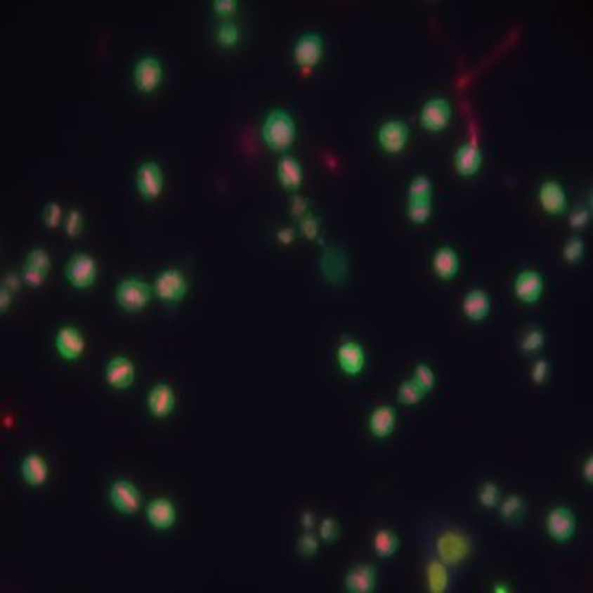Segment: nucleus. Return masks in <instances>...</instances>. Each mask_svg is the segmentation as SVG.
Instances as JSON below:
<instances>
[{
  "mask_svg": "<svg viewBox=\"0 0 593 593\" xmlns=\"http://www.w3.org/2000/svg\"><path fill=\"white\" fill-rule=\"evenodd\" d=\"M188 284H186L185 275L176 269H167L160 272L154 282V295L162 302L175 304L183 299Z\"/></svg>",
  "mask_w": 593,
  "mask_h": 593,
  "instance_id": "20e7f679",
  "label": "nucleus"
},
{
  "mask_svg": "<svg viewBox=\"0 0 593 593\" xmlns=\"http://www.w3.org/2000/svg\"><path fill=\"white\" fill-rule=\"evenodd\" d=\"M302 526L307 530H310L315 526V516L313 513H310V511H305L302 514Z\"/></svg>",
  "mask_w": 593,
  "mask_h": 593,
  "instance_id": "5fc2aeb1",
  "label": "nucleus"
},
{
  "mask_svg": "<svg viewBox=\"0 0 593 593\" xmlns=\"http://www.w3.org/2000/svg\"><path fill=\"white\" fill-rule=\"evenodd\" d=\"M452 119V107L445 99H430L424 104L420 111V124L424 129L432 132H440L448 126Z\"/></svg>",
  "mask_w": 593,
  "mask_h": 593,
  "instance_id": "6e6552de",
  "label": "nucleus"
},
{
  "mask_svg": "<svg viewBox=\"0 0 593 593\" xmlns=\"http://www.w3.org/2000/svg\"><path fill=\"white\" fill-rule=\"evenodd\" d=\"M483 162L480 148L473 145V143H465L457 150L455 154V167L458 174L463 176H471L480 170Z\"/></svg>",
  "mask_w": 593,
  "mask_h": 593,
  "instance_id": "393cba45",
  "label": "nucleus"
},
{
  "mask_svg": "<svg viewBox=\"0 0 593 593\" xmlns=\"http://www.w3.org/2000/svg\"><path fill=\"white\" fill-rule=\"evenodd\" d=\"M544 343H546V337H544L542 330L533 328L524 334L523 343H521V350H523L526 355H535V353L542 350Z\"/></svg>",
  "mask_w": 593,
  "mask_h": 593,
  "instance_id": "473e14b6",
  "label": "nucleus"
},
{
  "mask_svg": "<svg viewBox=\"0 0 593 593\" xmlns=\"http://www.w3.org/2000/svg\"><path fill=\"white\" fill-rule=\"evenodd\" d=\"M294 237H295V233H294V229H290V228L280 229V231L277 233V239H279V242L282 244H290L292 241H294Z\"/></svg>",
  "mask_w": 593,
  "mask_h": 593,
  "instance_id": "3c124183",
  "label": "nucleus"
},
{
  "mask_svg": "<svg viewBox=\"0 0 593 593\" xmlns=\"http://www.w3.org/2000/svg\"><path fill=\"white\" fill-rule=\"evenodd\" d=\"M432 267L434 272L440 277L442 280H450L458 274V269H460V259H458V254L452 247L445 246L440 247V249L434 254L432 259Z\"/></svg>",
  "mask_w": 593,
  "mask_h": 593,
  "instance_id": "5701e85b",
  "label": "nucleus"
},
{
  "mask_svg": "<svg viewBox=\"0 0 593 593\" xmlns=\"http://www.w3.org/2000/svg\"><path fill=\"white\" fill-rule=\"evenodd\" d=\"M539 202L544 211L549 214H562L567 208L566 191L554 180H549L540 186Z\"/></svg>",
  "mask_w": 593,
  "mask_h": 593,
  "instance_id": "aec40b11",
  "label": "nucleus"
},
{
  "mask_svg": "<svg viewBox=\"0 0 593 593\" xmlns=\"http://www.w3.org/2000/svg\"><path fill=\"white\" fill-rule=\"evenodd\" d=\"M377 571L371 563H356L344 577V587L351 593H371L376 590Z\"/></svg>",
  "mask_w": 593,
  "mask_h": 593,
  "instance_id": "1a4fd4ad",
  "label": "nucleus"
},
{
  "mask_svg": "<svg viewBox=\"0 0 593 593\" xmlns=\"http://www.w3.org/2000/svg\"><path fill=\"white\" fill-rule=\"evenodd\" d=\"M493 592H495V593H508V592H511V588H509L508 583H495V585H493Z\"/></svg>",
  "mask_w": 593,
  "mask_h": 593,
  "instance_id": "6e6d98bb",
  "label": "nucleus"
},
{
  "mask_svg": "<svg viewBox=\"0 0 593 593\" xmlns=\"http://www.w3.org/2000/svg\"><path fill=\"white\" fill-rule=\"evenodd\" d=\"M218 41L221 43L223 46H233L234 43L237 41L239 38V32H237V27L234 25L233 22H224L219 25L218 28Z\"/></svg>",
  "mask_w": 593,
  "mask_h": 593,
  "instance_id": "4c0bfd02",
  "label": "nucleus"
},
{
  "mask_svg": "<svg viewBox=\"0 0 593 593\" xmlns=\"http://www.w3.org/2000/svg\"><path fill=\"white\" fill-rule=\"evenodd\" d=\"M18 284H20V279H18V275L7 274L6 284H4V287H6V289H8V290H17L18 287H20Z\"/></svg>",
  "mask_w": 593,
  "mask_h": 593,
  "instance_id": "864d4df0",
  "label": "nucleus"
},
{
  "mask_svg": "<svg viewBox=\"0 0 593 593\" xmlns=\"http://www.w3.org/2000/svg\"><path fill=\"white\" fill-rule=\"evenodd\" d=\"M408 216L415 224L427 223L429 218L432 216V203H430V200H419V202L409 200Z\"/></svg>",
  "mask_w": 593,
  "mask_h": 593,
  "instance_id": "7c9ffc66",
  "label": "nucleus"
},
{
  "mask_svg": "<svg viewBox=\"0 0 593 593\" xmlns=\"http://www.w3.org/2000/svg\"><path fill=\"white\" fill-rule=\"evenodd\" d=\"M137 188L147 200H154L164 188V175L155 162H143L137 170Z\"/></svg>",
  "mask_w": 593,
  "mask_h": 593,
  "instance_id": "9d476101",
  "label": "nucleus"
},
{
  "mask_svg": "<svg viewBox=\"0 0 593 593\" xmlns=\"http://www.w3.org/2000/svg\"><path fill=\"white\" fill-rule=\"evenodd\" d=\"M109 500L114 508L122 514H133L141 508V493L131 481L117 480L109 490Z\"/></svg>",
  "mask_w": 593,
  "mask_h": 593,
  "instance_id": "0eeeda50",
  "label": "nucleus"
},
{
  "mask_svg": "<svg viewBox=\"0 0 593 593\" xmlns=\"http://www.w3.org/2000/svg\"><path fill=\"white\" fill-rule=\"evenodd\" d=\"M549 372H551V370H549V363L546 360H539L533 366V371H530V379H533L534 384L542 386V384H546L549 379Z\"/></svg>",
  "mask_w": 593,
  "mask_h": 593,
  "instance_id": "a19ab883",
  "label": "nucleus"
},
{
  "mask_svg": "<svg viewBox=\"0 0 593 593\" xmlns=\"http://www.w3.org/2000/svg\"><path fill=\"white\" fill-rule=\"evenodd\" d=\"M22 275H23V280H25L30 287H40L43 284V280L46 279L48 274H45V272H41V271L33 269V267L25 266L23 267Z\"/></svg>",
  "mask_w": 593,
  "mask_h": 593,
  "instance_id": "a18cd8bd",
  "label": "nucleus"
},
{
  "mask_svg": "<svg viewBox=\"0 0 593 593\" xmlns=\"http://www.w3.org/2000/svg\"><path fill=\"white\" fill-rule=\"evenodd\" d=\"M147 408L157 419H164L175 409V392L169 384H157L147 396Z\"/></svg>",
  "mask_w": 593,
  "mask_h": 593,
  "instance_id": "a211bd4d",
  "label": "nucleus"
},
{
  "mask_svg": "<svg viewBox=\"0 0 593 593\" xmlns=\"http://www.w3.org/2000/svg\"><path fill=\"white\" fill-rule=\"evenodd\" d=\"M583 254H585V244L578 236H573L568 239L563 246V259H566L568 264H577L583 259Z\"/></svg>",
  "mask_w": 593,
  "mask_h": 593,
  "instance_id": "c9c22d12",
  "label": "nucleus"
},
{
  "mask_svg": "<svg viewBox=\"0 0 593 593\" xmlns=\"http://www.w3.org/2000/svg\"><path fill=\"white\" fill-rule=\"evenodd\" d=\"M162 65L157 58H152V56H145L136 65V71H133V81H136V86L138 91L142 93H150L154 91L159 83L162 81Z\"/></svg>",
  "mask_w": 593,
  "mask_h": 593,
  "instance_id": "ddd939ff",
  "label": "nucleus"
},
{
  "mask_svg": "<svg viewBox=\"0 0 593 593\" xmlns=\"http://www.w3.org/2000/svg\"><path fill=\"white\" fill-rule=\"evenodd\" d=\"M8 305H11V290L2 285V289H0V308H2V312H6Z\"/></svg>",
  "mask_w": 593,
  "mask_h": 593,
  "instance_id": "603ef678",
  "label": "nucleus"
},
{
  "mask_svg": "<svg viewBox=\"0 0 593 593\" xmlns=\"http://www.w3.org/2000/svg\"><path fill=\"white\" fill-rule=\"evenodd\" d=\"M437 552L445 566H457L470 554V540L462 533H443L437 540Z\"/></svg>",
  "mask_w": 593,
  "mask_h": 593,
  "instance_id": "39448f33",
  "label": "nucleus"
},
{
  "mask_svg": "<svg viewBox=\"0 0 593 593\" xmlns=\"http://www.w3.org/2000/svg\"><path fill=\"white\" fill-rule=\"evenodd\" d=\"M526 514V503L518 495H511L500 506V516L506 524H516L523 521Z\"/></svg>",
  "mask_w": 593,
  "mask_h": 593,
  "instance_id": "cd10ccee",
  "label": "nucleus"
},
{
  "mask_svg": "<svg viewBox=\"0 0 593 593\" xmlns=\"http://www.w3.org/2000/svg\"><path fill=\"white\" fill-rule=\"evenodd\" d=\"M152 294H154V289H150L147 282L131 277L117 285L116 300L124 312L136 313L147 307L152 300Z\"/></svg>",
  "mask_w": 593,
  "mask_h": 593,
  "instance_id": "f03ea898",
  "label": "nucleus"
},
{
  "mask_svg": "<svg viewBox=\"0 0 593 593\" xmlns=\"http://www.w3.org/2000/svg\"><path fill=\"white\" fill-rule=\"evenodd\" d=\"M412 381L425 392V394H429V392H432L435 387L434 370L430 366L424 365V363H420V365H417V367L414 370Z\"/></svg>",
  "mask_w": 593,
  "mask_h": 593,
  "instance_id": "72a5a7b5",
  "label": "nucleus"
},
{
  "mask_svg": "<svg viewBox=\"0 0 593 593\" xmlns=\"http://www.w3.org/2000/svg\"><path fill=\"white\" fill-rule=\"evenodd\" d=\"M277 176H279L282 186L289 190H296L302 185V167L294 157L285 155L282 157L279 167H277Z\"/></svg>",
  "mask_w": 593,
  "mask_h": 593,
  "instance_id": "a878e982",
  "label": "nucleus"
},
{
  "mask_svg": "<svg viewBox=\"0 0 593 593\" xmlns=\"http://www.w3.org/2000/svg\"><path fill=\"white\" fill-rule=\"evenodd\" d=\"M377 141L387 154H399L404 150L409 141V127L400 121H389L382 124L377 132Z\"/></svg>",
  "mask_w": 593,
  "mask_h": 593,
  "instance_id": "9b49d317",
  "label": "nucleus"
},
{
  "mask_svg": "<svg viewBox=\"0 0 593 593\" xmlns=\"http://www.w3.org/2000/svg\"><path fill=\"white\" fill-rule=\"evenodd\" d=\"M320 537H322L325 542H334L339 537V526L337 519L333 518H325L320 524Z\"/></svg>",
  "mask_w": 593,
  "mask_h": 593,
  "instance_id": "ea45409f",
  "label": "nucleus"
},
{
  "mask_svg": "<svg viewBox=\"0 0 593 593\" xmlns=\"http://www.w3.org/2000/svg\"><path fill=\"white\" fill-rule=\"evenodd\" d=\"M145 514L148 524L157 530L170 529L176 521L175 506L167 498H157L150 501L145 509Z\"/></svg>",
  "mask_w": 593,
  "mask_h": 593,
  "instance_id": "6ab92c4d",
  "label": "nucleus"
},
{
  "mask_svg": "<svg viewBox=\"0 0 593 593\" xmlns=\"http://www.w3.org/2000/svg\"><path fill=\"white\" fill-rule=\"evenodd\" d=\"M582 476L587 483H593V457H588V460L583 463Z\"/></svg>",
  "mask_w": 593,
  "mask_h": 593,
  "instance_id": "8fccbe9b",
  "label": "nucleus"
},
{
  "mask_svg": "<svg viewBox=\"0 0 593 593\" xmlns=\"http://www.w3.org/2000/svg\"><path fill=\"white\" fill-rule=\"evenodd\" d=\"M98 267L89 254H74L66 266V279L74 289H88L94 284Z\"/></svg>",
  "mask_w": 593,
  "mask_h": 593,
  "instance_id": "423d86ee",
  "label": "nucleus"
},
{
  "mask_svg": "<svg viewBox=\"0 0 593 593\" xmlns=\"http://www.w3.org/2000/svg\"><path fill=\"white\" fill-rule=\"evenodd\" d=\"M23 480L33 488L41 486L48 478V465L38 453H30L22 460L20 467Z\"/></svg>",
  "mask_w": 593,
  "mask_h": 593,
  "instance_id": "b1692460",
  "label": "nucleus"
},
{
  "mask_svg": "<svg viewBox=\"0 0 593 593\" xmlns=\"http://www.w3.org/2000/svg\"><path fill=\"white\" fill-rule=\"evenodd\" d=\"M214 6V12L219 13V15H229V13H233L236 11V0H216V2L213 4Z\"/></svg>",
  "mask_w": 593,
  "mask_h": 593,
  "instance_id": "09e8293b",
  "label": "nucleus"
},
{
  "mask_svg": "<svg viewBox=\"0 0 593 593\" xmlns=\"http://www.w3.org/2000/svg\"><path fill=\"white\" fill-rule=\"evenodd\" d=\"M307 209H308L307 200L302 198V196H299V195L294 196V200H292V214H294V216L299 219V221L305 216Z\"/></svg>",
  "mask_w": 593,
  "mask_h": 593,
  "instance_id": "de8ad7c7",
  "label": "nucleus"
},
{
  "mask_svg": "<svg viewBox=\"0 0 593 593\" xmlns=\"http://www.w3.org/2000/svg\"><path fill=\"white\" fill-rule=\"evenodd\" d=\"M61 221V208L56 203H48L43 209V223L48 228H56Z\"/></svg>",
  "mask_w": 593,
  "mask_h": 593,
  "instance_id": "37998d69",
  "label": "nucleus"
},
{
  "mask_svg": "<svg viewBox=\"0 0 593 593\" xmlns=\"http://www.w3.org/2000/svg\"><path fill=\"white\" fill-rule=\"evenodd\" d=\"M588 221H590V211H588V209H587V208H583V207L577 208L575 211L572 213L571 219H568V223H571V226H572L573 229H582V228H585L587 224H588Z\"/></svg>",
  "mask_w": 593,
  "mask_h": 593,
  "instance_id": "49530a36",
  "label": "nucleus"
},
{
  "mask_svg": "<svg viewBox=\"0 0 593 593\" xmlns=\"http://www.w3.org/2000/svg\"><path fill=\"white\" fill-rule=\"evenodd\" d=\"M374 552L381 559H389L399 551L400 539L399 535L391 529H379L374 535Z\"/></svg>",
  "mask_w": 593,
  "mask_h": 593,
  "instance_id": "bb28decb",
  "label": "nucleus"
},
{
  "mask_svg": "<svg viewBox=\"0 0 593 593\" xmlns=\"http://www.w3.org/2000/svg\"><path fill=\"white\" fill-rule=\"evenodd\" d=\"M55 346H56V351H58L65 360L74 361L83 355L84 338L78 328L63 327L58 332V334H56Z\"/></svg>",
  "mask_w": 593,
  "mask_h": 593,
  "instance_id": "f3484780",
  "label": "nucleus"
},
{
  "mask_svg": "<svg viewBox=\"0 0 593 593\" xmlns=\"http://www.w3.org/2000/svg\"><path fill=\"white\" fill-rule=\"evenodd\" d=\"M25 266L33 267V269L41 271V272H45V274H48V271H50V266H51L50 256H48L43 249H33L30 254L27 256Z\"/></svg>",
  "mask_w": 593,
  "mask_h": 593,
  "instance_id": "e433bc0d",
  "label": "nucleus"
},
{
  "mask_svg": "<svg viewBox=\"0 0 593 593\" xmlns=\"http://www.w3.org/2000/svg\"><path fill=\"white\" fill-rule=\"evenodd\" d=\"M398 422V414L391 405H379L371 412L370 432L376 438H387L392 435Z\"/></svg>",
  "mask_w": 593,
  "mask_h": 593,
  "instance_id": "412c9836",
  "label": "nucleus"
},
{
  "mask_svg": "<svg viewBox=\"0 0 593 593\" xmlns=\"http://www.w3.org/2000/svg\"><path fill=\"white\" fill-rule=\"evenodd\" d=\"M430 196H432V181L427 176H417L410 181L409 200L419 202V200H430Z\"/></svg>",
  "mask_w": 593,
  "mask_h": 593,
  "instance_id": "f704fd0d",
  "label": "nucleus"
},
{
  "mask_svg": "<svg viewBox=\"0 0 593 593\" xmlns=\"http://www.w3.org/2000/svg\"><path fill=\"white\" fill-rule=\"evenodd\" d=\"M338 366L344 374L348 376H358L365 370L366 365V355L365 350L360 343L356 341H344L338 348Z\"/></svg>",
  "mask_w": 593,
  "mask_h": 593,
  "instance_id": "f8f14e48",
  "label": "nucleus"
},
{
  "mask_svg": "<svg viewBox=\"0 0 593 593\" xmlns=\"http://www.w3.org/2000/svg\"><path fill=\"white\" fill-rule=\"evenodd\" d=\"M136 377V366L126 356H116L106 366V381L114 389H127Z\"/></svg>",
  "mask_w": 593,
  "mask_h": 593,
  "instance_id": "4468645a",
  "label": "nucleus"
},
{
  "mask_svg": "<svg viewBox=\"0 0 593 593\" xmlns=\"http://www.w3.org/2000/svg\"><path fill=\"white\" fill-rule=\"evenodd\" d=\"M547 535L556 542H567L577 530V518L567 506H556L546 518Z\"/></svg>",
  "mask_w": 593,
  "mask_h": 593,
  "instance_id": "7ed1b4c3",
  "label": "nucleus"
},
{
  "mask_svg": "<svg viewBox=\"0 0 593 593\" xmlns=\"http://www.w3.org/2000/svg\"><path fill=\"white\" fill-rule=\"evenodd\" d=\"M262 137L275 152H284L295 141V122L285 111H272L267 116Z\"/></svg>",
  "mask_w": 593,
  "mask_h": 593,
  "instance_id": "f257e3e1",
  "label": "nucleus"
},
{
  "mask_svg": "<svg viewBox=\"0 0 593 593\" xmlns=\"http://www.w3.org/2000/svg\"><path fill=\"white\" fill-rule=\"evenodd\" d=\"M429 590L434 593H442L448 587V572L447 566L442 561H434L429 563L427 568Z\"/></svg>",
  "mask_w": 593,
  "mask_h": 593,
  "instance_id": "c85d7f7f",
  "label": "nucleus"
},
{
  "mask_svg": "<svg viewBox=\"0 0 593 593\" xmlns=\"http://www.w3.org/2000/svg\"><path fill=\"white\" fill-rule=\"evenodd\" d=\"M300 231L310 241L317 239L318 236V219L312 216V214H305V216L300 219Z\"/></svg>",
  "mask_w": 593,
  "mask_h": 593,
  "instance_id": "79ce46f5",
  "label": "nucleus"
},
{
  "mask_svg": "<svg viewBox=\"0 0 593 593\" xmlns=\"http://www.w3.org/2000/svg\"><path fill=\"white\" fill-rule=\"evenodd\" d=\"M323 53V41L322 37L317 33H305V35L296 41L294 56L296 65L304 66V68H312L320 61Z\"/></svg>",
  "mask_w": 593,
  "mask_h": 593,
  "instance_id": "2eb2a0df",
  "label": "nucleus"
},
{
  "mask_svg": "<svg viewBox=\"0 0 593 593\" xmlns=\"http://www.w3.org/2000/svg\"><path fill=\"white\" fill-rule=\"evenodd\" d=\"M296 549L302 557H313L318 551V539L312 533H305L300 535Z\"/></svg>",
  "mask_w": 593,
  "mask_h": 593,
  "instance_id": "58836bf2",
  "label": "nucleus"
},
{
  "mask_svg": "<svg viewBox=\"0 0 593 593\" xmlns=\"http://www.w3.org/2000/svg\"><path fill=\"white\" fill-rule=\"evenodd\" d=\"M462 308L468 320H471V322H481V320L488 317V313H490L491 310L490 295H488L485 290L480 289L468 292L465 299H463Z\"/></svg>",
  "mask_w": 593,
  "mask_h": 593,
  "instance_id": "4be33fe9",
  "label": "nucleus"
},
{
  "mask_svg": "<svg viewBox=\"0 0 593 593\" xmlns=\"http://www.w3.org/2000/svg\"><path fill=\"white\" fill-rule=\"evenodd\" d=\"M424 396L425 392L420 389L412 379L403 382L398 389V400L403 405H408V408H410V405H417L420 400L424 399Z\"/></svg>",
  "mask_w": 593,
  "mask_h": 593,
  "instance_id": "c756f323",
  "label": "nucleus"
},
{
  "mask_svg": "<svg viewBox=\"0 0 593 593\" xmlns=\"http://www.w3.org/2000/svg\"><path fill=\"white\" fill-rule=\"evenodd\" d=\"M66 234H68L70 237H76L78 234L81 233V229H83V216H81L79 211H70L68 218H66Z\"/></svg>",
  "mask_w": 593,
  "mask_h": 593,
  "instance_id": "c03bdc74",
  "label": "nucleus"
},
{
  "mask_svg": "<svg viewBox=\"0 0 593 593\" xmlns=\"http://www.w3.org/2000/svg\"><path fill=\"white\" fill-rule=\"evenodd\" d=\"M544 292V279L537 271H524L516 277L514 295L524 304H535Z\"/></svg>",
  "mask_w": 593,
  "mask_h": 593,
  "instance_id": "dca6fc26",
  "label": "nucleus"
},
{
  "mask_svg": "<svg viewBox=\"0 0 593 593\" xmlns=\"http://www.w3.org/2000/svg\"><path fill=\"white\" fill-rule=\"evenodd\" d=\"M500 500H501L500 486L491 481L483 483L480 491H478V503H480L483 508L493 509L500 504Z\"/></svg>",
  "mask_w": 593,
  "mask_h": 593,
  "instance_id": "2f4dec72",
  "label": "nucleus"
}]
</instances>
